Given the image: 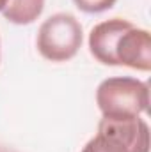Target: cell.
I'll return each mask as SVG.
<instances>
[{"label": "cell", "instance_id": "cell-1", "mask_svg": "<svg viewBox=\"0 0 151 152\" xmlns=\"http://www.w3.org/2000/svg\"><path fill=\"white\" fill-rule=\"evenodd\" d=\"M96 104L103 118H137L150 106V87L132 76H112L96 88Z\"/></svg>", "mask_w": 151, "mask_h": 152}, {"label": "cell", "instance_id": "cell-2", "mask_svg": "<svg viewBox=\"0 0 151 152\" xmlns=\"http://www.w3.org/2000/svg\"><path fill=\"white\" fill-rule=\"evenodd\" d=\"M82 152H150V126L144 118H101L98 133Z\"/></svg>", "mask_w": 151, "mask_h": 152}, {"label": "cell", "instance_id": "cell-3", "mask_svg": "<svg viewBox=\"0 0 151 152\" xmlns=\"http://www.w3.org/2000/svg\"><path fill=\"white\" fill-rule=\"evenodd\" d=\"M82 25L70 12H55L46 18L39 27L36 39L38 51L50 62L71 60L82 48Z\"/></svg>", "mask_w": 151, "mask_h": 152}, {"label": "cell", "instance_id": "cell-4", "mask_svg": "<svg viewBox=\"0 0 151 152\" xmlns=\"http://www.w3.org/2000/svg\"><path fill=\"white\" fill-rule=\"evenodd\" d=\"M115 66L148 73L151 69V36L146 28L133 23L117 37L114 46Z\"/></svg>", "mask_w": 151, "mask_h": 152}, {"label": "cell", "instance_id": "cell-5", "mask_svg": "<svg viewBox=\"0 0 151 152\" xmlns=\"http://www.w3.org/2000/svg\"><path fill=\"white\" fill-rule=\"evenodd\" d=\"M132 25V21L123 18H110L93 27L89 34V51L91 55L105 64V66H115L114 58V46L117 37Z\"/></svg>", "mask_w": 151, "mask_h": 152}, {"label": "cell", "instance_id": "cell-6", "mask_svg": "<svg viewBox=\"0 0 151 152\" xmlns=\"http://www.w3.org/2000/svg\"><path fill=\"white\" fill-rule=\"evenodd\" d=\"M44 0H9L2 14L14 25H30L41 16Z\"/></svg>", "mask_w": 151, "mask_h": 152}, {"label": "cell", "instance_id": "cell-7", "mask_svg": "<svg viewBox=\"0 0 151 152\" xmlns=\"http://www.w3.org/2000/svg\"><path fill=\"white\" fill-rule=\"evenodd\" d=\"M73 2H75V5L82 12L98 14V12H103V11L112 9L117 0H73Z\"/></svg>", "mask_w": 151, "mask_h": 152}, {"label": "cell", "instance_id": "cell-8", "mask_svg": "<svg viewBox=\"0 0 151 152\" xmlns=\"http://www.w3.org/2000/svg\"><path fill=\"white\" fill-rule=\"evenodd\" d=\"M7 2H9V0H0V11H4V7L7 5Z\"/></svg>", "mask_w": 151, "mask_h": 152}]
</instances>
